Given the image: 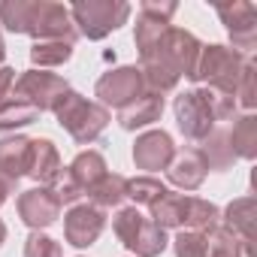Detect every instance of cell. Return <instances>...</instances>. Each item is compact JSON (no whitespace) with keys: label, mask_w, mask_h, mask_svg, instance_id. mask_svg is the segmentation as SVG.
Wrapping results in <instances>:
<instances>
[{"label":"cell","mask_w":257,"mask_h":257,"mask_svg":"<svg viewBox=\"0 0 257 257\" xmlns=\"http://www.w3.org/2000/svg\"><path fill=\"white\" fill-rule=\"evenodd\" d=\"M206 176H209V167H206V161H203V155H200L197 146L176 149V155H173V161L167 167V179H170L173 188H179V191H197L206 182Z\"/></svg>","instance_id":"obj_14"},{"label":"cell","mask_w":257,"mask_h":257,"mask_svg":"<svg viewBox=\"0 0 257 257\" xmlns=\"http://www.w3.org/2000/svg\"><path fill=\"white\" fill-rule=\"evenodd\" d=\"M0 28H7L10 34H28L34 43L64 40L76 46L79 40L70 7L55 0H0Z\"/></svg>","instance_id":"obj_2"},{"label":"cell","mask_w":257,"mask_h":257,"mask_svg":"<svg viewBox=\"0 0 257 257\" xmlns=\"http://www.w3.org/2000/svg\"><path fill=\"white\" fill-rule=\"evenodd\" d=\"M134 7L124 0H76L70 7V19L76 25V34L97 43L106 40L112 31H118L121 25H127Z\"/></svg>","instance_id":"obj_7"},{"label":"cell","mask_w":257,"mask_h":257,"mask_svg":"<svg viewBox=\"0 0 257 257\" xmlns=\"http://www.w3.org/2000/svg\"><path fill=\"white\" fill-rule=\"evenodd\" d=\"M173 251H176V257H209L206 233H200V230H179L176 239H173Z\"/></svg>","instance_id":"obj_29"},{"label":"cell","mask_w":257,"mask_h":257,"mask_svg":"<svg viewBox=\"0 0 257 257\" xmlns=\"http://www.w3.org/2000/svg\"><path fill=\"white\" fill-rule=\"evenodd\" d=\"M31 170V137L13 134L0 140V176L10 179L13 185L25 179Z\"/></svg>","instance_id":"obj_15"},{"label":"cell","mask_w":257,"mask_h":257,"mask_svg":"<svg viewBox=\"0 0 257 257\" xmlns=\"http://www.w3.org/2000/svg\"><path fill=\"white\" fill-rule=\"evenodd\" d=\"M4 242H7V224H4V218H0V248H4Z\"/></svg>","instance_id":"obj_33"},{"label":"cell","mask_w":257,"mask_h":257,"mask_svg":"<svg viewBox=\"0 0 257 257\" xmlns=\"http://www.w3.org/2000/svg\"><path fill=\"white\" fill-rule=\"evenodd\" d=\"M55 118H58V124H61V131H67V134L73 137L76 146H91V143H97L100 134L106 131L109 121H112L109 109H103L97 100L82 97V94L73 91V88H70L67 97L58 103Z\"/></svg>","instance_id":"obj_4"},{"label":"cell","mask_w":257,"mask_h":257,"mask_svg":"<svg viewBox=\"0 0 257 257\" xmlns=\"http://www.w3.org/2000/svg\"><path fill=\"white\" fill-rule=\"evenodd\" d=\"M245 64H248V58L239 55L236 49H230L224 43H209V46L200 49L191 82H197V88H212V91H221V94L233 97Z\"/></svg>","instance_id":"obj_5"},{"label":"cell","mask_w":257,"mask_h":257,"mask_svg":"<svg viewBox=\"0 0 257 257\" xmlns=\"http://www.w3.org/2000/svg\"><path fill=\"white\" fill-rule=\"evenodd\" d=\"M109 173V167H106V158L100 155V152H94V149H85V152H79L76 158H73V164L67 167V176L73 179V185L82 191V197H88V191L103 179Z\"/></svg>","instance_id":"obj_18"},{"label":"cell","mask_w":257,"mask_h":257,"mask_svg":"<svg viewBox=\"0 0 257 257\" xmlns=\"http://www.w3.org/2000/svg\"><path fill=\"white\" fill-rule=\"evenodd\" d=\"M16 209H19L22 224H28L31 230H46V227H52L61 218V209L64 206H61V200L55 197L52 188L40 185V188H31V191L19 194Z\"/></svg>","instance_id":"obj_12"},{"label":"cell","mask_w":257,"mask_h":257,"mask_svg":"<svg viewBox=\"0 0 257 257\" xmlns=\"http://www.w3.org/2000/svg\"><path fill=\"white\" fill-rule=\"evenodd\" d=\"M143 94H146V82H143V73L137 64L112 67L94 85V97L103 109H124L134 100H140Z\"/></svg>","instance_id":"obj_9"},{"label":"cell","mask_w":257,"mask_h":257,"mask_svg":"<svg viewBox=\"0 0 257 257\" xmlns=\"http://www.w3.org/2000/svg\"><path fill=\"white\" fill-rule=\"evenodd\" d=\"M167 191H170V188H167L161 179H155V176H137V179H127V191H124V197H127V200H134V206H146V209H152Z\"/></svg>","instance_id":"obj_25"},{"label":"cell","mask_w":257,"mask_h":257,"mask_svg":"<svg viewBox=\"0 0 257 257\" xmlns=\"http://www.w3.org/2000/svg\"><path fill=\"white\" fill-rule=\"evenodd\" d=\"M161 115H164V97L146 91L131 106L118 109V127H121V131H143V127L161 121Z\"/></svg>","instance_id":"obj_17"},{"label":"cell","mask_w":257,"mask_h":257,"mask_svg":"<svg viewBox=\"0 0 257 257\" xmlns=\"http://www.w3.org/2000/svg\"><path fill=\"white\" fill-rule=\"evenodd\" d=\"M188 197L191 194H173L167 191L155 206H152V221L164 230H185L188 227Z\"/></svg>","instance_id":"obj_20"},{"label":"cell","mask_w":257,"mask_h":257,"mask_svg":"<svg viewBox=\"0 0 257 257\" xmlns=\"http://www.w3.org/2000/svg\"><path fill=\"white\" fill-rule=\"evenodd\" d=\"M173 112H176V124L182 137L191 143H203L218 127V121H233L239 109L230 94H221L212 88H191L176 94Z\"/></svg>","instance_id":"obj_3"},{"label":"cell","mask_w":257,"mask_h":257,"mask_svg":"<svg viewBox=\"0 0 257 257\" xmlns=\"http://www.w3.org/2000/svg\"><path fill=\"white\" fill-rule=\"evenodd\" d=\"M173 155H176V143L167 131H143L134 143V164L137 170H146V176L167 170Z\"/></svg>","instance_id":"obj_13"},{"label":"cell","mask_w":257,"mask_h":257,"mask_svg":"<svg viewBox=\"0 0 257 257\" xmlns=\"http://www.w3.org/2000/svg\"><path fill=\"white\" fill-rule=\"evenodd\" d=\"M227 137H230V149H233L236 161H254L257 158V115L236 112Z\"/></svg>","instance_id":"obj_19"},{"label":"cell","mask_w":257,"mask_h":257,"mask_svg":"<svg viewBox=\"0 0 257 257\" xmlns=\"http://www.w3.org/2000/svg\"><path fill=\"white\" fill-rule=\"evenodd\" d=\"M13 85H16V70L0 64V103H7L13 97Z\"/></svg>","instance_id":"obj_31"},{"label":"cell","mask_w":257,"mask_h":257,"mask_svg":"<svg viewBox=\"0 0 257 257\" xmlns=\"http://www.w3.org/2000/svg\"><path fill=\"white\" fill-rule=\"evenodd\" d=\"M40 118V112L34 106H28L19 97H10L7 103H0V134H10L19 131V127H28Z\"/></svg>","instance_id":"obj_27"},{"label":"cell","mask_w":257,"mask_h":257,"mask_svg":"<svg viewBox=\"0 0 257 257\" xmlns=\"http://www.w3.org/2000/svg\"><path fill=\"white\" fill-rule=\"evenodd\" d=\"M215 13L230 34V49L248 58L257 46V7L248 0H233V4H218Z\"/></svg>","instance_id":"obj_10"},{"label":"cell","mask_w":257,"mask_h":257,"mask_svg":"<svg viewBox=\"0 0 257 257\" xmlns=\"http://www.w3.org/2000/svg\"><path fill=\"white\" fill-rule=\"evenodd\" d=\"M221 224V209L212 203V200H203V197H188V227L185 230H200V233H209Z\"/></svg>","instance_id":"obj_26"},{"label":"cell","mask_w":257,"mask_h":257,"mask_svg":"<svg viewBox=\"0 0 257 257\" xmlns=\"http://www.w3.org/2000/svg\"><path fill=\"white\" fill-rule=\"evenodd\" d=\"M200 49H203V43L191 31L167 25L164 34L140 52V73H143L146 91L161 94V97L176 91L182 76L191 79L197 58H200Z\"/></svg>","instance_id":"obj_1"},{"label":"cell","mask_w":257,"mask_h":257,"mask_svg":"<svg viewBox=\"0 0 257 257\" xmlns=\"http://www.w3.org/2000/svg\"><path fill=\"white\" fill-rule=\"evenodd\" d=\"M106 230V212L91 203H76L64 215V239L73 248H88Z\"/></svg>","instance_id":"obj_11"},{"label":"cell","mask_w":257,"mask_h":257,"mask_svg":"<svg viewBox=\"0 0 257 257\" xmlns=\"http://www.w3.org/2000/svg\"><path fill=\"white\" fill-rule=\"evenodd\" d=\"M233 100H236V109H245V112H254V106H257V70H254L251 58L242 67V76H239V85L233 91Z\"/></svg>","instance_id":"obj_28"},{"label":"cell","mask_w":257,"mask_h":257,"mask_svg":"<svg viewBox=\"0 0 257 257\" xmlns=\"http://www.w3.org/2000/svg\"><path fill=\"white\" fill-rule=\"evenodd\" d=\"M64 173V161H61V152L52 140H31V170L28 176L46 188L55 185V179Z\"/></svg>","instance_id":"obj_16"},{"label":"cell","mask_w":257,"mask_h":257,"mask_svg":"<svg viewBox=\"0 0 257 257\" xmlns=\"http://www.w3.org/2000/svg\"><path fill=\"white\" fill-rule=\"evenodd\" d=\"M112 230H115L118 242L137 257H161L170 245L167 230L158 227L152 218H146L137 206L118 209L112 218Z\"/></svg>","instance_id":"obj_6"},{"label":"cell","mask_w":257,"mask_h":257,"mask_svg":"<svg viewBox=\"0 0 257 257\" xmlns=\"http://www.w3.org/2000/svg\"><path fill=\"white\" fill-rule=\"evenodd\" d=\"M124 191H127V179L121 176V173H106L91 191H88V203L91 206H97V209H118L127 197H124Z\"/></svg>","instance_id":"obj_23"},{"label":"cell","mask_w":257,"mask_h":257,"mask_svg":"<svg viewBox=\"0 0 257 257\" xmlns=\"http://www.w3.org/2000/svg\"><path fill=\"white\" fill-rule=\"evenodd\" d=\"M16 191V185L10 182V179H4V176H0V206H4L7 200H10V194Z\"/></svg>","instance_id":"obj_32"},{"label":"cell","mask_w":257,"mask_h":257,"mask_svg":"<svg viewBox=\"0 0 257 257\" xmlns=\"http://www.w3.org/2000/svg\"><path fill=\"white\" fill-rule=\"evenodd\" d=\"M4 58H7V43H4V34H0V64H4Z\"/></svg>","instance_id":"obj_34"},{"label":"cell","mask_w":257,"mask_h":257,"mask_svg":"<svg viewBox=\"0 0 257 257\" xmlns=\"http://www.w3.org/2000/svg\"><path fill=\"white\" fill-rule=\"evenodd\" d=\"M73 58V43L64 40H43L31 46V64L34 70H46V67H61Z\"/></svg>","instance_id":"obj_24"},{"label":"cell","mask_w":257,"mask_h":257,"mask_svg":"<svg viewBox=\"0 0 257 257\" xmlns=\"http://www.w3.org/2000/svg\"><path fill=\"white\" fill-rule=\"evenodd\" d=\"M197 149H200V155H203L206 167H209V170H215V173L233 170V164H236V155H233V149H230V137H227L224 127H215V131H212V134L197 146Z\"/></svg>","instance_id":"obj_22"},{"label":"cell","mask_w":257,"mask_h":257,"mask_svg":"<svg viewBox=\"0 0 257 257\" xmlns=\"http://www.w3.org/2000/svg\"><path fill=\"white\" fill-rule=\"evenodd\" d=\"M67 91H70V82L46 70H25L13 85V97L25 100L37 112H55L58 103L67 97Z\"/></svg>","instance_id":"obj_8"},{"label":"cell","mask_w":257,"mask_h":257,"mask_svg":"<svg viewBox=\"0 0 257 257\" xmlns=\"http://www.w3.org/2000/svg\"><path fill=\"white\" fill-rule=\"evenodd\" d=\"M25 257H64V248L58 239H52L49 233L34 230L25 239Z\"/></svg>","instance_id":"obj_30"},{"label":"cell","mask_w":257,"mask_h":257,"mask_svg":"<svg viewBox=\"0 0 257 257\" xmlns=\"http://www.w3.org/2000/svg\"><path fill=\"white\" fill-rule=\"evenodd\" d=\"M221 224L236 233L242 242H251L254 245V197H239L233 200L224 212H221Z\"/></svg>","instance_id":"obj_21"}]
</instances>
